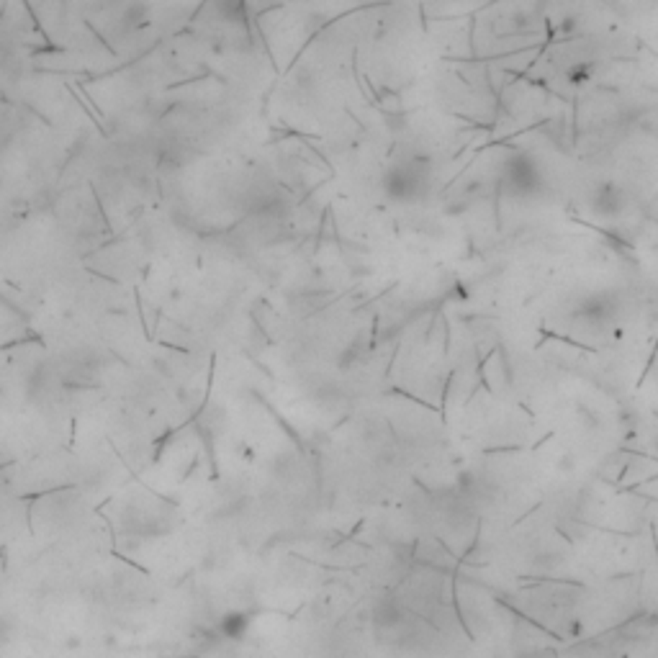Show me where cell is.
<instances>
[{
    "mask_svg": "<svg viewBox=\"0 0 658 658\" xmlns=\"http://www.w3.org/2000/svg\"><path fill=\"white\" fill-rule=\"evenodd\" d=\"M249 628V617L245 612H227L219 620V633L227 640H242Z\"/></svg>",
    "mask_w": 658,
    "mask_h": 658,
    "instance_id": "7a4b0ae2",
    "label": "cell"
},
{
    "mask_svg": "<svg viewBox=\"0 0 658 658\" xmlns=\"http://www.w3.org/2000/svg\"><path fill=\"white\" fill-rule=\"evenodd\" d=\"M427 183H430V172H427L425 165L419 163H396L386 172V193H389L394 201H401V204H409V201H419L425 196Z\"/></svg>",
    "mask_w": 658,
    "mask_h": 658,
    "instance_id": "6da1fadb",
    "label": "cell"
}]
</instances>
